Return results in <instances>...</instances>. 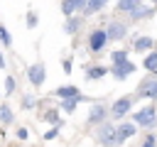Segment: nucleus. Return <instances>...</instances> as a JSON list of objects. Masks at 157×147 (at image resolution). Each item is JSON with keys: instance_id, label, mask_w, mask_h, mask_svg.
<instances>
[{"instance_id": "f257e3e1", "label": "nucleus", "mask_w": 157, "mask_h": 147, "mask_svg": "<svg viewBox=\"0 0 157 147\" xmlns=\"http://www.w3.org/2000/svg\"><path fill=\"white\" fill-rule=\"evenodd\" d=\"M93 140L101 145V147H120L118 145V135H115V123H101L96 125V132H93Z\"/></svg>"}, {"instance_id": "f03ea898", "label": "nucleus", "mask_w": 157, "mask_h": 147, "mask_svg": "<svg viewBox=\"0 0 157 147\" xmlns=\"http://www.w3.org/2000/svg\"><path fill=\"white\" fill-rule=\"evenodd\" d=\"M132 123L137 127H145V130L157 127V105L155 103H147L145 108H140L137 113H132Z\"/></svg>"}, {"instance_id": "7ed1b4c3", "label": "nucleus", "mask_w": 157, "mask_h": 147, "mask_svg": "<svg viewBox=\"0 0 157 147\" xmlns=\"http://www.w3.org/2000/svg\"><path fill=\"white\" fill-rule=\"evenodd\" d=\"M105 37H108V42H123L125 37H128V29H130V24L128 22H120V20H110V22H105Z\"/></svg>"}, {"instance_id": "20e7f679", "label": "nucleus", "mask_w": 157, "mask_h": 147, "mask_svg": "<svg viewBox=\"0 0 157 147\" xmlns=\"http://www.w3.org/2000/svg\"><path fill=\"white\" fill-rule=\"evenodd\" d=\"M105 44H108V37H105V29H103V27H96V29L88 32L86 47H88L91 54H101V51L105 49Z\"/></svg>"}, {"instance_id": "39448f33", "label": "nucleus", "mask_w": 157, "mask_h": 147, "mask_svg": "<svg viewBox=\"0 0 157 147\" xmlns=\"http://www.w3.org/2000/svg\"><path fill=\"white\" fill-rule=\"evenodd\" d=\"M25 74H27V81H29L34 88L44 86V81H47V66H44L42 61H34V64H29Z\"/></svg>"}, {"instance_id": "423d86ee", "label": "nucleus", "mask_w": 157, "mask_h": 147, "mask_svg": "<svg viewBox=\"0 0 157 147\" xmlns=\"http://www.w3.org/2000/svg\"><path fill=\"white\" fill-rule=\"evenodd\" d=\"M105 120H108V105H103V103H91L88 115H86V125H88V127H96V125H101V123H105Z\"/></svg>"}, {"instance_id": "0eeeda50", "label": "nucleus", "mask_w": 157, "mask_h": 147, "mask_svg": "<svg viewBox=\"0 0 157 147\" xmlns=\"http://www.w3.org/2000/svg\"><path fill=\"white\" fill-rule=\"evenodd\" d=\"M132 110V96H123V98H118L113 105H110V118H115V120H123V118H128V113Z\"/></svg>"}, {"instance_id": "6e6552de", "label": "nucleus", "mask_w": 157, "mask_h": 147, "mask_svg": "<svg viewBox=\"0 0 157 147\" xmlns=\"http://www.w3.org/2000/svg\"><path fill=\"white\" fill-rule=\"evenodd\" d=\"M108 71H110L118 81H125L128 76H132V74L137 71V64H132L130 59H125V61H120V64H110V66H108Z\"/></svg>"}, {"instance_id": "1a4fd4ad", "label": "nucleus", "mask_w": 157, "mask_h": 147, "mask_svg": "<svg viewBox=\"0 0 157 147\" xmlns=\"http://www.w3.org/2000/svg\"><path fill=\"white\" fill-rule=\"evenodd\" d=\"M137 132V125L130 120V123H115V135H118V145H125L128 140H132Z\"/></svg>"}, {"instance_id": "9d476101", "label": "nucleus", "mask_w": 157, "mask_h": 147, "mask_svg": "<svg viewBox=\"0 0 157 147\" xmlns=\"http://www.w3.org/2000/svg\"><path fill=\"white\" fill-rule=\"evenodd\" d=\"M137 96L147 100H157V78H145L137 86Z\"/></svg>"}, {"instance_id": "9b49d317", "label": "nucleus", "mask_w": 157, "mask_h": 147, "mask_svg": "<svg viewBox=\"0 0 157 147\" xmlns=\"http://www.w3.org/2000/svg\"><path fill=\"white\" fill-rule=\"evenodd\" d=\"M86 7V0H61V12L64 17H74L76 10H83Z\"/></svg>"}, {"instance_id": "f8f14e48", "label": "nucleus", "mask_w": 157, "mask_h": 147, "mask_svg": "<svg viewBox=\"0 0 157 147\" xmlns=\"http://www.w3.org/2000/svg\"><path fill=\"white\" fill-rule=\"evenodd\" d=\"M54 96H56V98H83L81 91H78L74 83H69V86H59V88L54 91ZM83 100H86V98H83Z\"/></svg>"}, {"instance_id": "ddd939ff", "label": "nucleus", "mask_w": 157, "mask_h": 147, "mask_svg": "<svg viewBox=\"0 0 157 147\" xmlns=\"http://www.w3.org/2000/svg\"><path fill=\"white\" fill-rule=\"evenodd\" d=\"M152 15H155V5H145V2H142L137 10L130 12V20L137 22V20H147V17H152Z\"/></svg>"}, {"instance_id": "4468645a", "label": "nucleus", "mask_w": 157, "mask_h": 147, "mask_svg": "<svg viewBox=\"0 0 157 147\" xmlns=\"http://www.w3.org/2000/svg\"><path fill=\"white\" fill-rule=\"evenodd\" d=\"M155 47H157V42H155L152 37H145V34H142V37H137V39H135V44H132V51H140V54H145L147 49H155Z\"/></svg>"}, {"instance_id": "2eb2a0df", "label": "nucleus", "mask_w": 157, "mask_h": 147, "mask_svg": "<svg viewBox=\"0 0 157 147\" xmlns=\"http://www.w3.org/2000/svg\"><path fill=\"white\" fill-rule=\"evenodd\" d=\"M81 100H83V98H61V100H59V110L66 113V115H74Z\"/></svg>"}, {"instance_id": "dca6fc26", "label": "nucleus", "mask_w": 157, "mask_h": 147, "mask_svg": "<svg viewBox=\"0 0 157 147\" xmlns=\"http://www.w3.org/2000/svg\"><path fill=\"white\" fill-rule=\"evenodd\" d=\"M142 69H145L147 74H157V49H152L150 54H145V59H142Z\"/></svg>"}, {"instance_id": "f3484780", "label": "nucleus", "mask_w": 157, "mask_h": 147, "mask_svg": "<svg viewBox=\"0 0 157 147\" xmlns=\"http://www.w3.org/2000/svg\"><path fill=\"white\" fill-rule=\"evenodd\" d=\"M12 123H15V113L10 103H0V125H12Z\"/></svg>"}, {"instance_id": "a211bd4d", "label": "nucleus", "mask_w": 157, "mask_h": 147, "mask_svg": "<svg viewBox=\"0 0 157 147\" xmlns=\"http://www.w3.org/2000/svg\"><path fill=\"white\" fill-rule=\"evenodd\" d=\"M140 5H142V0H118V2H115V10H118V12H128V15H130V12H132V10H137Z\"/></svg>"}, {"instance_id": "6ab92c4d", "label": "nucleus", "mask_w": 157, "mask_h": 147, "mask_svg": "<svg viewBox=\"0 0 157 147\" xmlns=\"http://www.w3.org/2000/svg\"><path fill=\"white\" fill-rule=\"evenodd\" d=\"M105 5H108V0H86V7H83L81 12H83V15H96V12H101Z\"/></svg>"}, {"instance_id": "aec40b11", "label": "nucleus", "mask_w": 157, "mask_h": 147, "mask_svg": "<svg viewBox=\"0 0 157 147\" xmlns=\"http://www.w3.org/2000/svg\"><path fill=\"white\" fill-rule=\"evenodd\" d=\"M81 24H83L81 17H66V22H64V32H66V34H76V32L81 29Z\"/></svg>"}, {"instance_id": "412c9836", "label": "nucleus", "mask_w": 157, "mask_h": 147, "mask_svg": "<svg viewBox=\"0 0 157 147\" xmlns=\"http://www.w3.org/2000/svg\"><path fill=\"white\" fill-rule=\"evenodd\" d=\"M108 74V66H86V78H91V81H96V78H103Z\"/></svg>"}, {"instance_id": "4be33fe9", "label": "nucleus", "mask_w": 157, "mask_h": 147, "mask_svg": "<svg viewBox=\"0 0 157 147\" xmlns=\"http://www.w3.org/2000/svg\"><path fill=\"white\" fill-rule=\"evenodd\" d=\"M44 120H47L52 127H61V125H64L61 118H59V110H56V108H49V110L44 113Z\"/></svg>"}, {"instance_id": "5701e85b", "label": "nucleus", "mask_w": 157, "mask_h": 147, "mask_svg": "<svg viewBox=\"0 0 157 147\" xmlns=\"http://www.w3.org/2000/svg\"><path fill=\"white\" fill-rule=\"evenodd\" d=\"M125 59H130L128 49H115V51L110 54V64H120V61H125Z\"/></svg>"}, {"instance_id": "b1692460", "label": "nucleus", "mask_w": 157, "mask_h": 147, "mask_svg": "<svg viewBox=\"0 0 157 147\" xmlns=\"http://www.w3.org/2000/svg\"><path fill=\"white\" fill-rule=\"evenodd\" d=\"M15 91H17V78L7 74V76H5V96H12Z\"/></svg>"}, {"instance_id": "393cba45", "label": "nucleus", "mask_w": 157, "mask_h": 147, "mask_svg": "<svg viewBox=\"0 0 157 147\" xmlns=\"http://www.w3.org/2000/svg\"><path fill=\"white\" fill-rule=\"evenodd\" d=\"M0 44H2V47H7V49L12 47V37H10V32H7V27H5V24H0Z\"/></svg>"}, {"instance_id": "a878e982", "label": "nucleus", "mask_w": 157, "mask_h": 147, "mask_svg": "<svg viewBox=\"0 0 157 147\" xmlns=\"http://www.w3.org/2000/svg\"><path fill=\"white\" fill-rule=\"evenodd\" d=\"M34 105H37V96L25 93V96H22V108H25V110H29V108H34Z\"/></svg>"}, {"instance_id": "bb28decb", "label": "nucleus", "mask_w": 157, "mask_h": 147, "mask_svg": "<svg viewBox=\"0 0 157 147\" xmlns=\"http://www.w3.org/2000/svg\"><path fill=\"white\" fill-rule=\"evenodd\" d=\"M140 147H157V135H152V132H147V135L142 137V142H140Z\"/></svg>"}, {"instance_id": "cd10ccee", "label": "nucleus", "mask_w": 157, "mask_h": 147, "mask_svg": "<svg viewBox=\"0 0 157 147\" xmlns=\"http://www.w3.org/2000/svg\"><path fill=\"white\" fill-rule=\"evenodd\" d=\"M37 24H39V15H37V12H27V27L34 29Z\"/></svg>"}, {"instance_id": "c85d7f7f", "label": "nucleus", "mask_w": 157, "mask_h": 147, "mask_svg": "<svg viewBox=\"0 0 157 147\" xmlns=\"http://www.w3.org/2000/svg\"><path fill=\"white\" fill-rule=\"evenodd\" d=\"M15 135H17V140H20V142L29 140V130H27V127H17V132H15Z\"/></svg>"}, {"instance_id": "c756f323", "label": "nucleus", "mask_w": 157, "mask_h": 147, "mask_svg": "<svg viewBox=\"0 0 157 147\" xmlns=\"http://www.w3.org/2000/svg\"><path fill=\"white\" fill-rule=\"evenodd\" d=\"M56 135H59V127H49V130L44 132V142H52Z\"/></svg>"}, {"instance_id": "7c9ffc66", "label": "nucleus", "mask_w": 157, "mask_h": 147, "mask_svg": "<svg viewBox=\"0 0 157 147\" xmlns=\"http://www.w3.org/2000/svg\"><path fill=\"white\" fill-rule=\"evenodd\" d=\"M61 69H64V74H71V69H74V64H71V59H64V64H61Z\"/></svg>"}, {"instance_id": "2f4dec72", "label": "nucleus", "mask_w": 157, "mask_h": 147, "mask_svg": "<svg viewBox=\"0 0 157 147\" xmlns=\"http://www.w3.org/2000/svg\"><path fill=\"white\" fill-rule=\"evenodd\" d=\"M5 66H7V64H5V54L0 51V69H5Z\"/></svg>"}, {"instance_id": "473e14b6", "label": "nucleus", "mask_w": 157, "mask_h": 147, "mask_svg": "<svg viewBox=\"0 0 157 147\" xmlns=\"http://www.w3.org/2000/svg\"><path fill=\"white\" fill-rule=\"evenodd\" d=\"M150 2H155V5H157V0H150Z\"/></svg>"}]
</instances>
